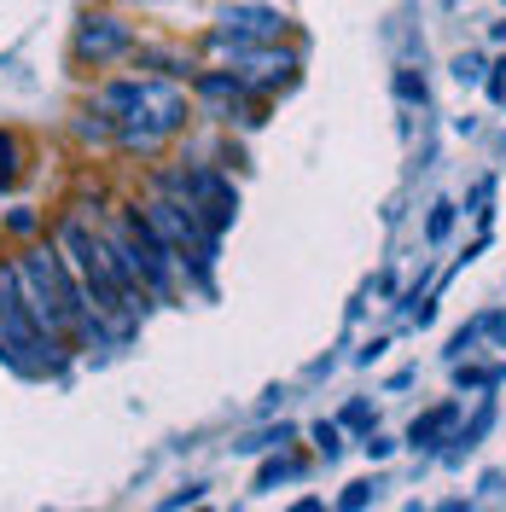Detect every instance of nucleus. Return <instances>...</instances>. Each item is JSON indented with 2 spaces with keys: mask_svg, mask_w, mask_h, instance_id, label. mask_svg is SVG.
Instances as JSON below:
<instances>
[{
  "mask_svg": "<svg viewBox=\"0 0 506 512\" xmlns=\"http://www.w3.org/2000/svg\"><path fill=\"white\" fill-rule=\"evenodd\" d=\"M128 47H134V30H128L123 18H111V12H88L82 30H76V59L111 64V59H123Z\"/></svg>",
  "mask_w": 506,
  "mask_h": 512,
  "instance_id": "0eeeda50",
  "label": "nucleus"
},
{
  "mask_svg": "<svg viewBox=\"0 0 506 512\" xmlns=\"http://www.w3.org/2000/svg\"><path fill=\"white\" fill-rule=\"evenodd\" d=\"M291 443V425H280V431H262V437H251V443H239L245 454H274V448Z\"/></svg>",
  "mask_w": 506,
  "mask_h": 512,
  "instance_id": "f8f14e48",
  "label": "nucleus"
},
{
  "mask_svg": "<svg viewBox=\"0 0 506 512\" xmlns=\"http://www.w3.org/2000/svg\"><path fill=\"white\" fill-rule=\"evenodd\" d=\"M233 59L245 64V70H233L245 88H274V82H285V76L297 70V59H291V53H280L274 41H268V47H245V53H233Z\"/></svg>",
  "mask_w": 506,
  "mask_h": 512,
  "instance_id": "6e6552de",
  "label": "nucleus"
},
{
  "mask_svg": "<svg viewBox=\"0 0 506 512\" xmlns=\"http://www.w3.org/2000/svg\"><path fill=\"white\" fill-rule=\"evenodd\" d=\"M59 256L70 262V274H76V286L88 297V309L105 332H128V315H134V303H128L123 280H117V268H111V256H105V239H99L94 227L82 222V216H70L59 227Z\"/></svg>",
  "mask_w": 506,
  "mask_h": 512,
  "instance_id": "f03ea898",
  "label": "nucleus"
},
{
  "mask_svg": "<svg viewBox=\"0 0 506 512\" xmlns=\"http://www.w3.org/2000/svg\"><path fill=\"white\" fill-rule=\"evenodd\" d=\"M187 128V94L175 82H140L134 88V105L117 117V140L134 146V152H158L169 134Z\"/></svg>",
  "mask_w": 506,
  "mask_h": 512,
  "instance_id": "20e7f679",
  "label": "nucleus"
},
{
  "mask_svg": "<svg viewBox=\"0 0 506 512\" xmlns=\"http://www.w3.org/2000/svg\"><path fill=\"white\" fill-rule=\"evenodd\" d=\"M367 501H373V483H349L344 495H338V512H361Z\"/></svg>",
  "mask_w": 506,
  "mask_h": 512,
  "instance_id": "4468645a",
  "label": "nucleus"
},
{
  "mask_svg": "<svg viewBox=\"0 0 506 512\" xmlns=\"http://www.w3.org/2000/svg\"><path fill=\"white\" fill-rule=\"evenodd\" d=\"M396 94H402V99H419V105H425V76H413V70H396Z\"/></svg>",
  "mask_w": 506,
  "mask_h": 512,
  "instance_id": "dca6fc26",
  "label": "nucleus"
},
{
  "mask_svg": "<svg viewBox=\"0 0 506 512\" xmlns=\"http://www.w3.org/2000/svg\"><path fill=\"white\" fill-rule=\"evenodd\" d=\"M489 425H495V402H489V396H483V408H477V419L472 425H466V431H460V437H454V454H448V460H460V454H472L477 443H483V431H489Z\"/></svg>",
  "mask_w": 506,
  "mask_h": 512,
  "instance_id": "9d476101",
  "label": "nucleus"
},
{
  "mask_svg": "<svg viewBox=\"0 0 506 512\" xmlns=\"http://www.w3.org/2000/svg\"><path fill=\"white\" fill-rule=\"evenodd\" d=\"M18 280H24V297H30L35 320L59 338V332H76V338H105V326L94 320L88 309V297L76 286V274H70V262H64L53 245H35L24 251L18 262Z\"/></svg>",
  "mask_w": 506,
  "mask_h": 512,
  "instance_id": "f257e3e1",
  "label": "nucleus"
},
{
  "mask_svg": "<svg viewBox=\"0 0 506 512\" xmlns=\"http://www.w3.org/2000/svg\"><path fill=\"white\" fill-rule=\"evenodd\" d=\"M291 30V18H285L280 6H251V0H239V6H227L222 12V47H233V53H245V47H268V41H280V35Z\"/></svg>",
  "mask_w": 506,
  "mask_h": 512,
  "instance_id": "423d86ee",
  "label": "nucleus"
},
{
  "mask_svg": "<svg viewBox=\"0 0 506 512\" xmlns=\"http://www.w3.org/2000/svg\"><path fill=\"white\" fill-rule=\"evenodd\" d=\"M454 419H460V402H437L431 414H419V419H413L408 443H413V448H437V443L448 437V431H454Z\"/></svg>",
  "mask_w": 506,
  "mask_h": 512,
  "instance_id": "1a4fd4ad",
  "label": "nucleus"
},
{
  "mask_svg": "<svg viewBox=\"0 0 506 512\" xmlns=\"http://www.w3.org/2000/svg\"><path fill=\"white\" fill-rule=\"evenodd\" d=\"M12 175H18V140L0 134V181H12Z\"/></svg>",
  "mask_w": 506,
  "mask_h": 512,
  "instance_id": "f3484780",
  "label": "nucleus"
},
{
  "mask_svg": "<svg viewBox=\"0 0 506 512\" xmlns=\"http://www.w3.org/2000/svg\"><path fill=\"white\" fill-rule=\"evenodd\" d=\"M338 425H355V431H367V425H373V408H367V402H349Z\"/></svg>",
  "mask_w": 506,
  "mask_h": 512,
  "instance_id": "6ab92c4d",
  "label": "nucleus"
},
{
  "mask_svg": "<svg viewBox=\"0 0 506 512\" xmlns=\"http://www.w3.org/2000/svg\"><path fill=\"white\" fill-rule=\"evenodd\" d=\"M198 495H204V483H187V495H175V501H169V507H163V512H181V507H192Z\"/></svg>",
  "mask_w": 506,
  "mask_h": 512,
  "instance_id": "412c9836",
  "label": "nucleus"
},
{
  "mask_svg": "<svg viewBox=\"0 0 506 512\" xmlns=\"http://www.w3.org/2000/svg\"><path fill=\"white\" fill-rule=\"evenodd\" d=\"M367 460H390V454H396V443H390V437H379V431H367Z\"/></svg>",
  "mask_w": 506,
  "mask_h": 512,
  "instance_id": "aec40b11",
  "label": "nucleus"
},
{
  "mask_svg": "<svg viewBox=\"0 0 506 512\" xmlns=\"http://www.w3.org/2000/svg\"><path fill=\"white\" fill-rule=\"evenodd\" d=\"M315 448L326 454V460H338V448H344V437H338V425H332V419H320V425H315Z\"/></svg>",
  "mask_w": 506,
  "mask_h": 512,
  "instance_id": "ddd939ff",
  "label": "nucleus"
},
{
  "mask_svg": "<svg viewBox=\"0 0 506 512\" xmlns=\"http://www.w3.org/2000/svg\"><path fill=\"white\" fill-rule=\"evenodd\" d=\"M448 227H454V204H437V210H431V222H425L431 245H437V239H448Z\"/></svg>",
  "mask_w": 506,
  "mask_h": 512,
  "instance_id": "2eb2a0df",
  "label": "nucleus"
},
{
  "mask_svg": "<svg viewBox=\"0 0 506 512\" xmlns=\"http://www.w3.org/2000/svg\"><path fill=\"white\" fill-rule=\"evenodd\" d=\"M0 355L18 367V373H47L64 361V344L35 320L30 297H24V280H18V262L0 268Z\"/></svg>",
  "mask_w": 506,
  "mask_h": 512,
  "instance_id": "7ed1b4c3",
  "label": "nucleus"
},
{
  "mask_svg": "<svg viewBox=\"0 0 506 512\" xmlns=\"http://www.w3.org/2000/svg\"><path fill=\"white\" fill-rule=\"evenodd\" d=\"M117 233H123L128 256H134V268H140V286L152 291V297H169V291H175V268H181V262H175V251L163 245V233L146 222L140 210H128Z\"/></svg>",
  "mask_w": 506,
  "mask_h": 512,
  "instance_id": "39448f33",
  "label": "nucleus"
},
{
  "mask_svg": "<svg viewBox=\"0 0 506 512\" xmlns=\"http://www.w3.org/2000/svg\"><path fill=\"white\" fill-rule=\"evenodd\" d=\"M437 512H472V507H466V501H443Z\"/></svg>",
  "mask_w": 506,
  "mask_h": 512,
  "instance_id": "4be33fe9",
  "label": "nucleus"
},
{
  "mask_svg": "<svg viewBox=\"0 0 506 512\" xmlns=\"http://www.w3.org/2000/svg\"><path fill=\"white\" fill-rule=\"evenodd\" d=\"M454 82H483V59L477 53H460L454 59Z\"/></svg>",
  "mask_w": 506,
  "mask_h": 512,
  "instance_id": "a211bd4d",
  "label": "nucleus"
},
{
  "mask_svg": "<svg viewBox=\"0 0 506 512\" xmlns=\"http://www.w3.org/2000/svg\"><path fill=\"white\" fill-rule=\"evenodd\" d=\"M291 472H297V460H285V454H274V460H268V466L256 472V489H274V483H280V478H291Z\"/></svg>",
  "mask_w": 506,
  "mask_h": 512,
  "instance_id": "9b49d317",
  "label": "nucleus"
},
{
  "mask_svg": "<svg viewBox=\"0 0 506 512\" xmlns=\"http://www.w3.org/2000/svg\"><path fill=\"white\" fill-rule=\"evenodd\" d=\"M291 512H320V501H297V507H291Z\"/></svg>",
  "mask_w": 506,
  "mask_h": 512,
  "instance_id": "5701e85b",
  "label": "nucleus"
},
{
  "mask_svg": "<svg viewBox=\"0 0 506 512\" xmlns=\"http://www.w3.org/2000/svg\"><path fill=\"white\" fill-rule=\"evenodd\" d=\"M495 35H501V41H506V24H495Z\"/></svg>",
  "mask_w": 506,
  "mask_h": 512,
  "instance_id": "b1692460",
  "label": "nucleus"
}]
</instances>
